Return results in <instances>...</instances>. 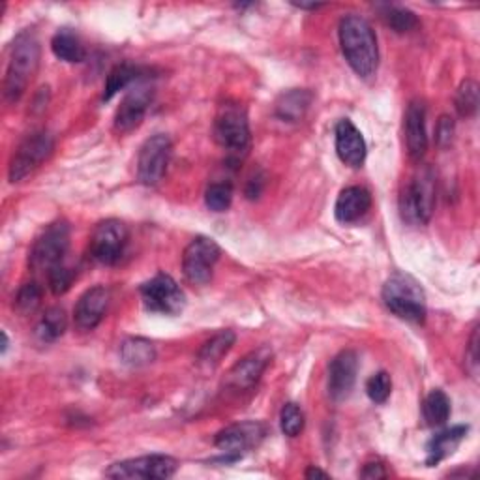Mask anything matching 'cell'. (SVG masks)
I'll return each instance as SVG.
<instances>
[{"label":"cell","instance_id":"1","mask_svg":"<svg viewBox=\"0 0 480 480\" xmlns=\"http://www.w3.org/2000/svg\"><path fill=\"white\" fill-rule=\"evenodd\" d=\"M342 53L359 77L370 79L377 74L379 47L372 25L360 15H345L338 27Z\"/></svg>","mask_w":480,"mask_h":480},{"label":"cell","instance_id":"2","mask_svg":"<svg viewBox=\"0 0 480 480\" xmlns=\"http://www.w3.org/2000/svg\"><path fill=\"white\" fill-rule=\"evenodd\" d=\"M40 66V40L32 30H25L15 38L4 77V98L18 104L35 79Z\"/></svg>","mask_w":480,"mask_h":480},{"label":"cell","instance_id":"3","mask_svg":"<svg viewBox=\"0 0 480 480\" xmlns=\"http://www.w3.org/2000/svg\"><path fill=\"white\" fill-rule=\"evenodd\" d=\"M385 306L399 319L409 323H424L426 319V295L421 283L404 272L392 275L381 291Z\"/></svg>","mask_w":480,"mask_h":480},{"label":"cell","instance_id":"4","mask_svg":"<svg viewBox=\"0 0 480 480\" xmlns=\"http://www.w3.org/2000/svg\"><path fill=\"white\" fill-rule=\"evenodd\" d=\"M436 209V174L422 166L409 179L399 197V213L411 226H426Z\"/></svg>","mask_w":480,"mask_h":480},{"label":"cell","instance_id":"5","mask_svg":"<svg viewBox=\"0 0 480 480\" xmlns=\"http://www.w3.org/2000/svg\"><path fill=\"white\" fill-rule=\"evenodd\" d=\"M214 139L231 158H243L250 149V122L243 105L223 104L214 119Z\"/></svg>","mask_w":480,"mask_h":480},{"label":"cell","instance_id":"6","mask_svg":"<svg viewBox=\"0 0 480 480\" xmlns=\"http://www.w3.org/2000/svg\"><path fill=\"white\" fill-rule=\"evenodd\" d=\"M70 248V226L68 221L58 220L47 226L35 240L28 253V265L35 272H50L64 263Z\"/></svg>","mask_w":480,"mask_h":480},{"label":"cell","instance_id":"7","mask_svg":"<svg viewBox=\"0 0 480 480\" xmlns=\"http://www.w3.org/2000/svg\"><path fill=\"white\" fill-rule=\"evenodd\" d=\"M141 302L147 312L159 315H179L186 306V297L181 285L169 275L159 272L139 287Z\"/></svg>","mask_w":480,"mask_h":480},{"label":"cell","instance_id":"8","mask_svg":"<svg viewBox=\"0 0 480 480\" xmlns=\"http://www.w3.org/2000/svg\"><path fill=\"white\" fill-rule=\"evenodd\" d=\"M179 469V461L166 454H151L117 461L105 471L107 478L117 480H162L171 478Z\"/></svg>","mask_w":480,"mask_h":480},{"label":"cell","instance_id":"9","mask_svg":"<svg viewBox=\"0 0 480 480\" xmlns=\"http://www.w3.org/2000/svg\"><path fill=\"white\" fill-rule=\"evenodd\" d=\"M128 240H130V233L124 221L115 218L100 221L90 236L92 259L107 267L117 265L124 258Z\"/></svg>","mask_w":480,"mask_h":480},{"label":"cell","instance_id":"10","mask_svg":"<svg viewBox=\"0 0 480 480\" xmlns=\"http://www.w3.org/2000/svg\"><path fill=\"white\" fill-rule=\"evenodd\" d=\"M221 250L209 236H196L182 255V272L191 285H206L213 280Z\"/></svg>","mask_w":480,"mask_h":480},{"label":"cell","instance_id":"11","mask_svg":"<svg viewBox=\"0 0 480 480\" xmlns=\"http://www.w3.org/2000/svg\"><path fill=\"white\" fill-rule=\"evenodd\" d=\"M53 137L47 132H35L27 135L15 151L10 162V181L21 182L35 173L53 152Z\"/></svg>","mask_w":480,"mask_h":480},{"label":"cell","instance_id":"12","mask_svg":"<svg viewBox=\"0 0 480 480\" xmlns=\"http://www.w3.org/2000/svg\"><path fill=\"white\" fill-rule=\"evenodd\" d=\"M173 143L166 134H156L149 137L137 156V181L145 186H156L164 179L167 166L171 162Z\"/></svg>","mask_w":480,"mask_h":480},{"label":"cell","instance_id":"13","mask_svg":"<svg viewBox=\"0 0 480 480\" xmlns=\"http://www.w3.org/2000/svg\"><path fill=\"white\" fill-rule=\"evenodd\" d=\"M267 436V426L261 422H238L218 431L216 449L226 454V461H236L246 451L258 446Z\"/></svg>","mask_w":480,"mask_h":480},{"label":"cell","instance_id":"14","mask_svg":"<svg viewBox=\"0 0 480 480\" xmlns=\"http://www.w3.org/2000/svg\"><path fill=\"white\" fill-rule=\"evenodd\" d=\"M272 360V351L268 347H259L252 351L243 360H238L226 377V387L236 392H244L258 385L261 375Z\"/></svg>","mask_w":480,"mask_h":480},{"label":"cell","instance_id":"15","mask_svg":"<svg viewBox=\"0 0 480 480\" xmlns=\"http://www.w3.org/2000/svg\"><path fill=\"white\" fill-rule=\"evenodd\" d=\"M151 104H152V89H149L147 85H137L128 90L117 109L115 130L119 134H130L137 130L143 120H145Z\"/></svg>","mask_w":480,"mask_h":480},{"label":"cell","instance_id":"16","mask_svg":"<svg viewBox=\"0 0 480 480\" xmlns=\"http://www.w3.org/2000/svg\"><path fill=\"white\" fill-rule=\"evenodd\" d=\"M359 357L353 349L340 351L329 366V394L334 402H344L355 387Z\"/></svg>","mask_w":480,"mask_h":480},{"label":"cell","instance_id":"17","mask_svg":"<svg viewBox=\"0 0 480 480\" xmlns=\"http://www.w3.org/2000/svg\"><path fill=\"white\" fill-rule=\"evenodd\" d=\"M111 293L107 287L96 285L79 297L74 310V323L81 332H90L98 327L109 308Z\"/></svg>","mask_w":480,"mask_h":480},{"label":"cell","instance_id":"18","mask_svg":"<svg viewBox=\"0 0 480 480\" xmlns=\"http://www.w3.org/2000/svg\"><path fill=\"white\" fill-rule=\"evenodd\" d=\"M406 147L413 162H421L428 151V134H426V105L419 100H413L407 105L406 119Z\"/></svg>","mask_w":480,"mask_h":480},{"label":"cell","instance_id":"19","mask_svg":"<svg viewBox=\"0 0 480 480\" xmlns=\"http://www.w3.org/2000/svg\"><path fill=\"white\" fill-rule=\"evenodd\" d=\"M336 152L338 158L349 167H362L366 159V141L359 128L349 119L340 120L336 124Z\"/></svg>","mask_w":480,"mask_h":480},{"label":"cell","instance_id":"20","mask_svg":"<svg viewBox=\"0 0 480 480\" xmlns=\"http://www.w3.org/2000/svg\"><path fill=\"white\" fill-rule=\"evenodd\" d=\"M372 209V194L362 186H349L342 190L334 206V216L340 223H357Z\"/></svg>","mask_w":480,"mask_h":480},{"label":"cell","instance_id":"21","mask_svg":"<svg viewBox=\"0 0 480 480\" xmlns=\"http://www.w3.org/2000/svg\"><path fill=\"white\" fill-rule=\"evenodd\" d=\"M235 342H236V336L233 330H220L209 342H205L203 347L199 349L197 359H196L197 366L205 372L214 370V368L221 362V359L229 353Z\"/></svg>","mask_w":480,"mask_h":480},{"label":"cell","instance_id":"22","mask_svg":"<svg viewBox=\"0 0 480 480\" xmlns=\"http://www.w3.org/2000/svg\"><path fill=\"white\" fill-rule=\"evenodd\" d=\"M149 74L151 72L147 68L139 66V64H132V62L119 64V66H115L107 75L104 100H111L117 92L132 87V85H139L141 81H145Z\"/></svg>","mask_w":480,"mask_h":480},{"label":"cell","instance_id":"23","mask_svg":"<svg viewBox=\"0 0 480 480\" xmlns=\"http://www.w3.org/2000/svg\"><path fill=\"white\" fill-rule=\"evenodd\" d=\"M468 431H469L468 426H454V428L441 431V434H437L434 439H431L428 443V449H426L428 468L437 466L441 460L449 458L458 449L460 443L466 439Z\"/></svg>","mask_w":480,"mask_h":480},{"label":"cell","instance_id":"24","mask_svg":"<svg viewBox=\"0 0 480 480\" xmlns=\"http://www.w3.org/2000/svg\"><path fill=\"white\" fill-rule=\"evenodd\" d=\"M314 100V96L306 89H293L283 92L275 107V113L283 122H298L306 115V111Z\"/></svg>","mask_w":480,"mask_h":480},{"label":"cell","instance_id":"25","mask_svg":"<svg viewBox=\"0 0 480 480\" xmlns=\"http://www.w3.org/2000/svg\"><path fill=\"white\" fill-rule=\"evenodd\" d=\"M120 359L130 368H143L156 360V347L145 338H126L120 344Z\"/></svg>","mask_w":480,"mask_h":480},{"label":"cell","instance_id":"26","mask_svg":"<svg viewBox=\"0 0 480 480\" xmlns=\"http://www.w3.org/2000/svg\"><path fill=\"white\" fill-rule=\"evenodd\" d=\"M51 50H53V53H55L57 58H60L64 62H70V64L83 62L87 58L85 45L68 28L58 30L57 35L53 36Z\"/></svg>","mask_w":480,"mask_h":480},{"label":"cell","instance_id":"27","mask_svg":"<svg viewBox=\"0 0 480 480\" xmlns=\"http://www.w3.org/2000/svg\"><path fill=\"white\" fill-rule=\"evenodd\" d=\"M422 414H424V421L428 426H443L446 421H449L451 417V399L449 396H446L443 391L436 389L431 391L424 404H422Z\"/></svg>","mask_w":480,"mask_h":480},{"label":"cell","instance_id":"28","mask_svg":"<svg viewBox=\"0 0 480 480\" xmlns=\"http://www.w3.org/2000/svg\"><path fill=\"white\" fill-rule=\"evenodd\" d=\"M68 329V317H66V312H64L62 308H50L43 317L40 319V323L36 325V336L45 342H57L60 336L66 332Z\"/></svg>","mask_w":480,"mask_h":480},{"label":"cell","instance_id":"29","mask_svg":"<svg viewBox=\"0 0 480 480\" xmlns=\"http://www.w3.org/2000/svg\"><path fill=\"white\" fill-rule=\"evenodd\" d=\"M381 18L394 32H398V35H406V32H411L419 27L417 15L402 6H383Z\"/></svg>","mask_w":480,"mask_h":480},{"label":"cell","instance_id":"30","mask_svg":"<svg viewBox=\"0 0 480 480\" xmlns=\"http://www.w3.org/2000/svg\"><path fill=\"white\" fill-rule=\"evenodd\" d=\"M233 203V186L229 182H213L205 191V205L213 213H226Z\"/></svg>","mask_w":480,"mask_h":480},{"label":"cell","instance_id":"31","mask_svg":"<svg viewBox=\"0 0 480 480\" xmlns=\"http://www.w3.org/2000/svg\"><path fill=\"white\" fill-rule=\"evenodd\" d=\"M42 297H43L42 285L38 282H27L21 285L18 297H15V308H18V312H21L23 315L35 314L42 304Z\"/></svg>","mask_w":480,"mask_h":480},{"label":"cell","instance_id":"32","mask_svg":"<svg viewBox=\"0 0 480 480\" xmlns=\"http://www.w3.org/2000/svg\"><path fill=\"white\" fill-rule=\"evenodd\" d=\"M478 109V85L473 79L463 81L456 92V111L460 117H473Z\"/></svg>","mask_w":480,"mask_h":480},{"label":"cell","instance_id":"33","mask_svg":"<svg viewBox=\"0 0 480 480\" xmlns=\"http://www.w3.org/2000/svg\"><path fill=\"white\" fill-rule=\"evenodd\" d=\"M280 428L287 437H297L304 430V413L297 404H285L280 413Z\"/></svg>","mask_w":480,"mask_h":480},{"label":"cell","instance_id":"34","mask_svg":"<svg viewBox=\"0 0 480 480\" xmlns=\"http://www.w3.org/2000/svg\"><path fill=\"white\" fill-rule=\"evenodd\" d=\"M366 392L374 404H385L392 392V379L387 372L374 374L366 383Z\"/></svg>","mask_w":480,"mask_h":480},{"label":"cell","instance_id":"35","mask_svg":"<svg viewBox=\"0 0 480 480\" xmlns=\"http://www.w3.org/2000/svg\"><path fill=\"white\" fill-rule=\"evenodd\" d=\"M47 280H50V290L55 295H64L70 290L74 280H75V270L62 263V265L55 267L50 275H47Z\"/></svg>","mask_w":480,"mask_h":480},{"label":"cell","instance_id":"36","mask_svg":"<svg viewBox=\"0 0 480 480\" xmlns=\"http://www.w3.org/2000/svg\"><path fill=\"white\" fill-rule=\"evenodd\" d=\"M454 137V120L449 115H443L436 128V141L441 149L449 147Z\"/></svg>","mask_w":480,"mask_h":480},{"label":"cell","instance_id":"37","mask_svg":"<svg viewBox=\"0 0 480 480\" xmlns=\"http://www.w3.org/2000/svg\"><path fill=\"white\" fill-rule=\"evenodd\" d=\"M466 362H468V370L471 372V375L476 377V374H478V329H475L471 334L469 347H468V353H466Z\"/></svg>","mask_w":480,"mask_h":480},{"label":"cell","instance_id":"38","mask_svg":"<svg viewBox=\"0 0 480 480\" xmlns=\"http://www.w3.org/2000/svg\"><path fill=\"white\" fill-rule=\"evenodd\" d=\"M360 476L362 478H370V480H374V478H385L387 471H385V468L381 466L379 461H372V463H366L364 469L360 471Z\"/></svg>","mask_w":480,"mask_h":480},{"label":"cell","instance_id":"39","mask_svg":"<svg viewBox=\"0 0 480 480\" xmlns=\"http://www.w3.org/2000/svg\"><path fill=\"white\" fill-rule=\"evenodd\" d=\"M261 186H263V179H252L250 182H248V188H246V196L250 197V199H253V197H258L259 194H261Z\"/></svg>","mask_w":480,"mask_h":480},{"label":"cell","instance_id":"40","mask_svg":"<svg viewBox=\"0 0 480 480\" xmlns=\"http://www.w3.org/2000/svg\"><path fill=\"white\" fill-rule=\"evenodd\" d=\"M306 478H329V473L321 471L319 468H310L306 471Z\"/></svg>","mask_w":480,"mask_h":480},{"label":"cell","instance_id":"41","mask_svg":"<svg viewBox=\"0 0 480 480\" xmlns=\"http://www.w3.org/2000/svg\"><path fill=\"white\" fill-rule=\"evenodd\" d=\"M297 8H300V10H319V8H323V4H297Z\"/></svg>","mask_w":480,"mask_h":480},{"label":"cell","instance_id":"42","mask_svg":"<svg viewBox=\"0 0 480 480\" xmlns=\"http://www.w3.org/2000/svg\"><path fill=\"white\" fill-rule=\"evenodd\" d=\"M6 349H8V336L6 332H3V355L6 353Z\"/></svg>","mask_w":480,"mask_h":480}]
</instances>
